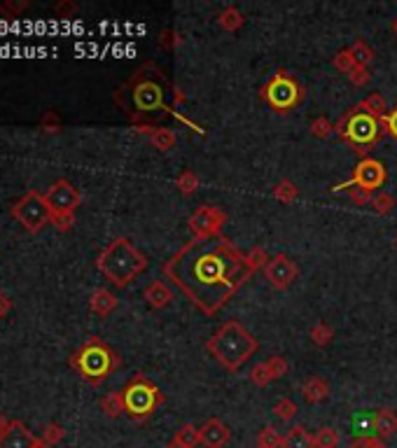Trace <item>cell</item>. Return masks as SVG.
Masks as SVG:
<instances>
[{"instance_id": "f1b7e54d", "label": "cell", "mask_w": 397, "mask_h": 448, "mask_svg": "<svg viewBox=\"0 0 397 448\" xmlns=\"http://www.w3.org/2000/svg\"><path fill=\"white\" fill-rule=\"evenodd\" d=\"M309 336H311V341L316 343V346L325 348V346H330V343L334 341V329L327 325V322H318V325L311 327Z\"/></svg>"}, {"instance_id": "277c9868", "label": "cell", "mask_w": 397, "mask_h": 448, "mask_svg": "<svg viewBox=\"0 0 397 448\" xmlns=\"http://www.w3.org/2000/svg\"><path fill=\"white\" fill-rule=\"evenodd\" d=\"M334 133L348 143L355 150V154L369 157V150L383 138V124L379 117L369 115L367 110H362L360 105L348 108L344 115L339 117V122L334 124Z\"/></svg>"}, {"instance_id": "ab89813d", "label": "cell", "mask_w": 397, "mask_h": 448, "mask_svg": "<svg viewBox=\"0 0 397 448\" xmlns=\"http://www.w3.org/2000/svg\"><path fill=\"white\" fill-rule=\"evenodd\" d=\"M176 439H180L183 441L185 446H190V448H194L199 444V430L194 425H183L178 430V434H176Z\"/></svg>"}, {"instance_id": "44dd1931", "label": "cell", "mask_w": 397, "mask_h": 448, "mask_svg": "<svg viewBox=\"0 0 397 448\" xmlns=\"http://www.w3.org/2000/svg\"><path fill=\"white\" fill-rule=\"evenodd\" d=\"M218 24H220V28H225L227 33H234V31H239L243 24H246V17H243V12L239 10V7L229 5V7H225V10L220 12Z\"/></svg>"}, {"instance_id": "4316f807", "label": "cell", "mask_w": 397, "mask_h": 448, "mask_svg": "<svg viewBox=\"0 0 397 448\" xmlns=\"http://www.w3.org/2000/svg\"><path fill=\"white\" fill-rule=\"evenodd\" d=\"M348 49H351L355 63H360V66H369V63H372V61L376 59V52L367 45L365 40H355Z\"/></svg>"}, {"instance_id": "603a6c76", "label": "cell", "mask_w": 397, "mask_h": 448, "mask_svg": "<svg viewBox=\"0 0 397 448\" xmlns=\"http://www.w3.org/2000/svg\"><path fill=\"white\" fill-rule=\"evenodd\" d=\"M248 378H250V383L257 385V388H267V385H271L276 381L274 371H271V367H269V362H257L255 367L250 369Z\"/></svg>"}, {"instance_id": "60d3db41", "label": "cell", "mask_w": 397, "mask_h": 448, "mask_svg": "<svg viewBox=\"0 0 397 448\" xmlns=\"http://www.w3.org/2000/svg\"><path fill=\"white\" fill-rule=\"evenodd\" d=\"M269 367H271V371H274V378L276 381H281L283 376H288V371H290V364H288V360H285V357H281V355H274V357H269Z\"/></svg>"}, {"instance_id": "5bb4252c", "label": "cell", "mask_w": 397, "mask_h": 448, "mask_svg": "<svg viewBox=\"0 0 397 448\" xmlns=\"http://www.w3.org/2000/svg\"><path fill=\"white\" fill-rule=\"evenodd\" d=\"M229 439H232V432L220 418H208L199 427V444L204 448H225Z\"/></svg>"}, {"instance_id": "e0dca14e", "label": "cell", "mask_w": 397, "mask_h": 448, "mask_svg": "<svg viewBox=\"0 0 397 448\" xmlns=\"http://www.w3.org/2000/svg\"><path fill=\"white\" fill-rule=\"evenodd\" d=\"M89 308H92V313H96L99 318H108L117 308V297L110 290H106V287H99V290L92 292Z\"/></svg>"}, {"instance_id": "2e32d148", "label": "cell", "mask_w": 397, "mask_h": 448, "mask_svg": "<svg viewBox=\"0 0 397 448\" xmlns=\"http://www.w3.org/2000/svg\"><path fill=\"white\" fill-rule=\"evenodd\" d=\"M145 301L150 304V308H155V311H162L173 301V292L166 287L164 280H152V283L145 287Z\"/></svg>"}, {"instance_id": "9a60e30c", "label": "cell", "mask_w": 397, "mask_h": 448, "mask_svg": "<svg viewBox=\"0 0 397 448\" xmlns=\"http://www.w3.org/2000/svg\"><path fill=\"white\" fill-rule=\"evenodd\" d=\"M36 439L38 437L22 423V420H12L8 430L0 434V448H33Z\"/></svg>"}, {"instance_id": "6da1fadb", "label": "cell", "mask_w": 397, "mask_h": 448, "mask_svg": "<svg viewBox=\"0 0 397 448\" xmlns=\"http://www.w3.org/2000/svg\"><path fill=\"white\" fill-rule=\"evenodd\" d=\"M162 273L204 315L218 313L253 276L246 255L227 236L192 238L166 259Z\"/></svg>"}, {"instance_id": "ac0fdd59", "label": "cell", "mask_w": 397, "mask_h": 448, "mask_svg": "<svg viewBox=\"0 0 397 448\" xmlns=\"http://www.w3.org/2000/svg\"><path fill=\"white\" fill-rule=\"evenodd\" d=\"M302 395H304V399L309 404H320V402H325V399L330 397V383H327L325 378H320V376H311L309 381L304 383Z\"/></svg>"}, {"instance_id": "7402d4cb", "label": "cell", "mask_w": 397, "mask_h": 448, "mask_svg": "<svg viewBox=\"0 0 397 448\" xmlns=\"http://www.w3.org/2000/svg\"><path fill=\"white\" fill-rule=\"evenodd\" d=\"M150 143L157 147L159 152H169L176 147L178 143V138H176V133H173L171 129H164V126H159V129H155L150 133Z\"/></svg>"}, {"instance_id": "c3c4849f", "label": "cell", "mask_w": 397, "mask_h": 448, "mask_svg": "<svg viewBox=\"0 0 397 448\" xmlns=\"http://www.w3.org/2000/svg\"><path fill=\"white\" fill-rule=\"evenodd\" d=\"M33 448H54L52 444H47V441H43V439H36V444H33Z\"/></svg>"}, {"instance_id": "cb8c5ba5", "label": "cell", "mask_w": 397, "mask_h": 448, "mask_svg": "<svg viewBox=\"0 0 397 448\" xmlns=\"http://www.w3.org/2000/svg\"><path fill=\"white\" fill-rule=\"evenodd\" d=\"M358 105H360L362 110H367L369 115H374V117H379V119H383V117L388 115L386 98H383L381 94H369L367 98H362Z\"/></svg>"}, {"instance_id": "74e56055", "label": "cell", "mask_w": 397, "mask_h": 448, "mask_svg": "<svg viewBox=\"0 0 397 448\" xmlns=\"http://www.w3.org/2000/svg\"><path fill=\"white\" fill-rule=\"evenodd\" d=\"M246 262L250 266V271H257V269H264L269 262V255L264 252V248H253L250 252H246Z\"/></svg>"}, {"instance_id": "f35d334b", "label": "cell", "mask_w": 397, "mask_h": 448, "mask_svg": "<svg viewBox=\"0 0 397 448\" xmlns=\"http://www.w3.org/2000/svg\"><path fill=\"white\" fill-rule=\"evenodd\" d=\"M66 437V430L61 427L59 423H50V425H45V430H43V441H47V444H52V446H57L59 441H64Z\"/></svg>"}, {"instance_id": "b9f144b4", "label": "cell", "mask_w": 397, "mask_h": 448, "mask_svg": "<svg viewBox=\"0 0 397 448\" xmlns=\"http://www.w3.org/2000/svg\"><path fill=\"white\" fill-rule=\"evenodd\" d=\"M381 124H383V131L397 143V105L393 110H388V115L381 119Z\"/></svg>"}, {"instance_id": "681fc988", "label": "cell", "mask_w": 397, "mask_h": 448, "mask_svg": "<svg viewBox=\"0 0 397 448\" xmlns=\"http://www.w3.org/2000/svg\"><path fill=\"white\" fill-rule=\"evenodd\" d=\"M390 28H393V33L397 35V17H395V21H393V26H390Z\"/></svg>"}, {"instance_id": "836d02e7", "label": "cell", "mask_w": 397, "mask_h": 448, "mask_svg": "<svg viewBox=\"0 0 397 448\" xmlns=\"http://www.w3.org/2000/svg\"><path fill=\"white\" fill-rule=\"evenodd\" d=\"M297 404L292 402L290 397H283L281 402H276V406H274V416L278 418V420H283V423H288V420H292L297 416Z\"/></svg>"}, {"instance_id": "7c38bea8", "label": "cell", "mask_w": 397, "mask_h": 448, "mask_svg": "<svg viewBox=\"0 0 397 448\" xmlns=\"http://www.w3.org/2000/svg\"><path fill=\"white\" fill-rule=\"evenodd\" d=\"M131 101L138 112H155L164 108V84L152 80V77H143V73H136L131 80Z\"/></svg>"}, {"instance_id": "ba28073f", "label": "cell", "mask_w": 397, "mask_h": 448, "mask_svg": "<svg viewBox=\"0 0 397 448\" xmlns=\"http://www.w3.org/2000/svg\"><path fill=\"white\" fill-rule=\"evenodd\" d=\"M260 94H262V101L267 103L271 110L281 112V115L299 108L304 101L302 84H299L292 75L285 73V70H278L276 75H271L269 80L264 82V87L260 89Z\"/></svg>"}, {"instance_id": "8fae6325", "label": "cell", "mask_w": 397, "mask_h": 448, "mask_svg": "<svg viewBox=\"0 0 397 448\" xmlns=\"http://www.w3.org/2000/svg\"><path fill=\"white\" fill-rule=\"evenodd\" d=\"M386 180H388V171L381 159L362 157L358 164L353 166V175L348 182H351L353 187H358L360 192L374 196L376 192H381V187L386 185Z\"/></svg>"}, {"instance_id": "f6af8a7d", "label": "cell", "mask_w": 397, "mask_h": 448, "mask_svg": "<svg viewBox=\"0 0 397 448\" xmlns=\"http://www.w3.org/2000/svg\"><path fill=\"white\" fill-rule=\"evenodd\" d=\"M164 448H190V446H185L183 444V441H180V439H176V437H173L171 441H169V444H166Z\"/></svg>"}, {"instance_id": "ffe728a7", "label": "cell", "mask_w": 397, "mask_h": 448, "mask_svg": "<svg viewBox=\"0 0 397 448\" xmlns=\"http://www.w3.org/2000/svg\"><path fill=\"white\" fill-rule=\"evenodd\" d=\"M281 448H316V437H313L306 427L297 425L283 437Z\"/></svg>"}, {"instance_id": "7bdbcfd3", "label": "cell", "mask_w": 397, "mask_h": 448, "mask_svg": "<svg viewBox=\"0 0 397 448\" xmlns=\"http://www.w3.org/2000/svg\"><path fill=\"white\" fill-rule=\"evenodd\" d=\"M40 129L47 131V133H57L61 129V119H59L57 112H54V110L45 112V117L40 119Z\"/></svg>"}, {"instance_id": "7dc6e473", "label": "cell", "mask_w": 397, "mask_h": 448, "mask_svg": "<svg viewBox=\"0 0 397 448\" xmlns=\"http://www.w3.org/2000/svg\"><path fill=\"white\" fill-rule=\"evenodd\" d=\"M10 423H12V420H8V416H3V413H0V434H3L5 430H8Z\"/></svg>"}, {"instance_id": "f546056e", "label": "cell", "mask_w": 397, "mask_h": 448, "mask_svg": "<svg viewBox=\"0 0 397 448\" xmlns=\"http://www.w3.org/2000/svg\"><path fill=\"white\" fill-rule=\"evenodd\" d=\"M283 437L276 432V427L264 425L260 434H257V448H281Z\"/></svg>"}, {"instance_id": "9c48e42d", "label": "cell", "mask_w": 397, "mask_h": 448, "mask_svg": "<svg viewBox=\"0 0 397 448\" xmlns=\"http://www.w3.org/2000/svg\"><path fill=\"white\" fill-rule=\"evenodd\" d=\"M10 213L26 231H31V234H38V231H43L47 224L52 222L45 194H40L38 189H31V192H26L19 201L12 203Z\"/></svg>"}, {"instance_id": "e575fe53", "label": "cell", "mask_w": 397, "mask_h": 448, "mask_svg": "<svg viewBox=\"0 0 397 448\" xmlns=\"http://www.w3.org/2000/svg\"><path fill=\"white\" fill-rule=\"evenodd\" d=\"M309 131H311V136H313V138L325 140V138H330L332 133H334V124H332L327 117H316V119H313V122H311Z\"/></svg>"}, {"instance_id": "3957f363", "label": "cell", "mask_w": 397, "mask_h": 448, "mask_svg": "<svg viewBox=\"0 0 397 448\" xmlns=\"http://www.w3.org/2000/svg\"><path fill=\"white\" fill-rule=\"evenodd\" d=\"M96 266L115 287H129L148 269V257L131 243V238L120 236L101 250Z\"/></svg>"}, {"instance_id": "4fadbf2b", "label": "cell", "mask_w": 397, "mask_h": 448, "mask_svg": "<svg viewBox=\"0 0 397 448\" xmlns=\"http://www.w3.org/2000/svg\"><path fill=\"white\" fill-rule=\"evenodd\" d=\"M264 276L271 283V287H276V290H288V287L295 283L297 276H299V269L297 264L292 262L288 255H274L269 257L267 266H264Z\"/></svg>"}, {"instance_id": "d6a6232c", "label": "cell", "mask_w": 397, "mask_h": 448, "mask_svg": "<svg viewBox=\"0 0 397 448\" xmlns=\"http://www.w3.org/2000/svg\"><path fill=\"white\" fill-rule=\"evenodd\" d=\"M332 66L337 68V70H341V73H351V70L358 66V63H355V59H353V54H351V49H339L337 54L332 56Z\"/></svg>"}, {"instance_id": "7a4b0ae2", "label": "cell", "mask_w": 397, "mask_h": 448, "mask_svg": "<svg viewBox=\"0 0 397 448\" xmlns=\"http://www.w3.org/2000/svg\"><path fill=\"white\" fill-rule=\"evenodd\" d=\"M204 348L215 362H220L227 371L234 374L257 353L260 343L239 320H227L215 329Z\"/></svg>"}, {"instance_id": "d4e9b609", "label": "cell", "mask_w": 397, "mask_h": 448, "mask_svg": "<svg viewBox=\"0 0 397 448\" xmlns=\"http://www.w3.org/2000/svg\"><path fill=\"white\" fill-rule=\"evenodd\" d=\"M101 409L106 413L108 418H120L124 413V397H122V390L120 392H110L101 399Z\"/></svg>"}, {"instance_id": "1f68e13d", "label": "cell", "mask_w": 397, "mask_h": 448, "mask_svg": "<svg viewBox=\"0 0 397 448\" xmlns=\"http://www.w3.org/2000/svg\"><path fill=\"white\" fill-rule=\"evenodd\" d=\"M316 437V448H339V432L334 427H320V430L313 434Z\"/></svg>"}, {"instance_id": "484cf974", "label": "cell", "mask_w": 397, "mask_h": 448, "mask_svg": "<svg viewBox=\"0 0 397 448\" xmlns=\"http://www.w3.org/2000/svg\"><path fill=\"white\" fill-rule=\"evenodd\" d=\"M299 194H302V192H299V187L292 180H288V178L281 180L274 187V199L281 201V203H295L299 199Z\"/></svg>"}, {"instance_id": "d590c367", "label": "cell", "mask_w": 397, "mask_h": 448, "mask_svg": "<svg viewBox=\"0 0 397 448\" xmlns=\"http://www.w3.org/2000/svg\"><path fill=\"white\" fill-rule=\"evenodd\" d=\"M348 448H388V446L386 441L376 437V434H358V437L348 444Z\"/></svg>"}, {"instance_id": "30bf717a", "label": "cell", "mask_w": 397, "mask_h": 448, "mask_svg": "<svg viewBox=\"0 0 397 448\" xmlns=\"http://www.w3.org/2000/svg\"><path fill=\"white\" fill-rule=\"evenodd\" d=\"M225 224H227V213L220 206H211V203L199 206L190 215V220H187L192 238H199V241L222 236V227H225Z\"/></svg>"}, {"instance_id": "5b68a950", "label": "cell", "mask_w": 397, "mask_h": 448, "mask_svg": "<svg viewBox=\"0 0 397 448\" xmlns=\"http://www.w3.org/2000/svg\"><path fill=\"white\" fill-rule=\"evenodd\" d=\"M68 362H71V367L92 385H101L122 364L120 355H117L106 341H101L99 336H89V339L71 355Z\"/></svg>"}, {"instance_id": "d6986e66", "label": "cell", "mask_w": 397, "mask_h": 448, "mask_svg": "<svg viewBox=\"0 0 397 448\" xmlns=\"http://www.w3.org/2000/svg\"><path fill=\"white\" fill-rule=\"evenodd\" d=\"M397 432V413L393 409H379L374 416V434L381 439L393 437Z\"/></svg>"}, {"instance_id": "4dcf8cb0", "label": "cell", "mask_w": 397, "mask_h": 448, "mask_svg": "<svg viewBox=\"0 0 397 448\" xmlns=\"http://www.w3.org/2000/svg\"><path fill=\"white\" fill-rule=\"evenodd\" d=\"M369 206H372V210L376 215H388L390 210L395 208V196L393 194H388V192H376L372 196V201H369Z\"/></svg>"}, {"instance_id": "ee69618b", "label": "cell", "mask_w": 397, "mask_h": 448, "mask_svg": "<svg viewBox=\"0 0 397 448\" xmlns=\"http://www.w3.org/2000/svg\"><path fill=\"white\" fill-rule=\"evenodd\" d=\"M12 311V299L5 290H0V318H5Z\"/></svg>"}, {"instance_id": "8992f818", "label": "cell", "mask_w": 397, "mask_h": 448, "mask_svg": "<svg viewBox=\"0 0 397 448\" xmlns=\"http://www.w3.org/2000/svg\"><path fill=\"white\" fill-rule=\"evenodd\" d=\"M122 397H124V413L134 420L150 418L152 413L166 402L164 392L143 374H136L127 385H124Z\"/></svg>"}, {"instance_id": "bcb514c9", "label": "cell", "mask_w": 397, "mask_h": 448, "mask_svg": "<svg viewBox=\"0 0 397 448\" xmlns=\"http://www.w3.org/2000/svg\"><path fill=\"white\" fill-rule=\"evenodd\" d=\"M75 10V5H71V3H61V5H57V12L61 14V12H68L71 14Z\"/></svg>"}, {"instance_id": "83f0119b", "label": "cell", "mask_w": 397, "mask_h": 448, "mask_svg": "<svg viewBox=\"0 0 397 448\" xmlns=\"http://www.w3.org/2000/svg\"><path fill=\"white\" fill-rule=\"evenodd\" d=\"M199 185H201L199 175L194 173V171H190V168H185V171L176 178V187L180 189V194H185V196H190V194L197 192Z\"/></svg>"}, {"instance_id": "52a82bcc", "label": "cell", "mask_w": 397, "mask_h": 448, "mask_svg": "<svg viewBox=\"0 0 397 448\" xmlns=\"http://www.w3.org/2000/svg\"><path fill=\"white\" fill-rule=\"evenodd\" d=\"M45 201L50 206V215H52V224L59 231H68L75 224V210L82 203V194L80 189L73 185L71 180H57L54 185L47 189Z\"/></svg>"}, {"instance_id": "8d00e7d4", "label": "cell", "mask_w": 397, "mask_h": 448, "mask_svg": "<svg viewBox=\"0 0 397 448\" xmlns=\"http://www.w3.org/2000/svg\"><path fill=\"white\" fill-rule=\"evenodd\" d=\"M348 80H351V84L353 87H358V89H362V87H367L369 82H372V73H369V66H355L351 73H348Z\"/></svg>"}]
</instances>
